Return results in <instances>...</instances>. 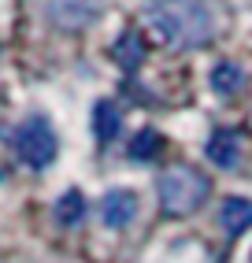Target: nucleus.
I'll return each mask as SVG.
<instances>
[{
    "label": "nucleus",
    "instance_id": "1",
    "mask_svg": "<svg viewBox=\"0 0 252 263\" xmlns=\"http://www.w3.org/2000/svg\"><path fill=\"white\" fill-rule=\"evenodd\" d=\"M145 23L159 41L174 48H196L211 41V11L201 0H152L145 8Z\"/></svg>",
    "mask_w": 252,
    "mask_h": 263
},
{
    "label": "nucleus",
    "instance_id": "7",
    "mask_svg": "<svg viewBox=\"0 0 252 263\" xmlns=\"http://www.w3.org/2000/svg\"><path fill=\"white\" fill-rule=\"evenodd\" d=\"M208 156H211V163H219V167H233V163H238V137H233L230 130L211 134Z\"/></svg>",
    "mask_w": 252,
    "mask_h": 263
},
{
    "label": "nucleus",
    "instance_id": "4",
    "mask_svg": "<svg viewBox=\"0 0 252 263\" xmlns=\"http://www.w3.org/2000/svg\"><path fill=\"white\" fill-rule=\"evenodd\" d=\"M134 215H137V197L130 189H112L104 197V204H100V219L107 222V226H130L134 222Z\"/></svg>",
    "mask_w": 252,
    "mask_h": 263
},
{
    "label": "nucleus",
    "instance_id": "9",
    "mask_svg": "<svg viewBox=\"0 0 252 263\" xmlns=\"http://www.w3.org/2000/svg\"><path fill=\"white\" fill-rule=\"evenodd\" d=\"M93 130H97V137L100 141H112V137L119 134V111L112 108V104H97V119H93Z\"/></svg>",
    "mask_w": 252,
    "mask_h": 263
},
{
    "label": "nucleus",
    "instance_id": "11",
    "mask_svg": "<svg viewBox=\"0 0 252 263\" xmlns=\"http://www.w3.org/2000/svg\"><path fill=\"white\" fill-rule=\"evenodd\" d=\"M82 212H85V204H82V197H78V193H67V197L56 204V219H60L63 226L78 222V219H82Z\"/></svg>",
    "mask_w": 252,
    "mask_h": 263
},
{
    "label": "nucleus",
    "instance_id": "8",
    "mask_svg": "<svg viewBox=\"0 0 252 263\" xmlns=\"http://www.w3.org/2000/svg\"><path fill=\"white\" fill-rule=\"evenodd\" d=\"M141 56H145V45H141V37L130 30V33H122V41L115 45V60L130 71V67H137L141 63Z\"/></svg>",
    "mask_w": 252,
    "mask_h": 263
},
{
    "label": "nucleus",
    "instance_id": "6",
    "mask_svg": "<svg viewBox=\"0 0 252 263\" xmlns=\"http://www.w3.org/2000/svg\"><path fill=\"white\" fill-rule=\"evenodd\" d=\"M211 85H215V93L233 97V93H241V85H245V71H241L238 63H215Z\"/></svg>",
    "mask_w": 252,
    "mask_h": 263
},
{
    "label": "nucleus",
    "instance_id": "10",
    "mask_svg": "<svg viewBox=\"0 0 252 263\" xmlns=\"http://www.w3.org/2000/svg\"><path fill=\"white\" fill-rule=\"evenodd\" d=\"M159 148H164V137L156 130H141L134 137V145H130V156L134 160H152V156H159Z\"/></svg>",
    "mask_w": 252,
    "mask_h": 263
},
{
    "label": "nucleus",
    "instance_id": "5",
    "mask_svg": "<svg viewBox=\"0 0 252 263\" xmlns=\"http://www.w3.org/2000/svg\"><path fill=\"white\" fill-rule=\"evenodd\" d=\"M219 226H223L226 234L248 230V226H252V200H245V197L223 200V208H219Z\"/></svg>",
    "mask_w": 252,
    "mask_h": 263
},
{
    "label": "nucleus",
    "instance_id": "2",
    "mask_svg": "<svg viewBox=\"0 0 252 263\" xmlns=\"http://www.w3.org/2000/svg\"><path fill=\"white\" fill-rule=\"evenodd\" d=\"M208 178L193 167H171L159 174V204L167 215H193L208 200Z\"/></svg>",
    "mask_w": 252,
    "mask_h": 263
},
{
    "label": "nucleus",
    "instance_id": "3",
    "mask_svg": "<svg viewBox=\"0 0 252 263\" xmlns=\"http://www.w3.org/2000/svg\"><path fill=\"white\" fill-rule=\"evenodd\" d=\"M15 148H19V156L30 167H48L56 160V134H52L45 119H30L15 134Z\"/></svg>",
    "mask_w": 252,
    "mask_h": 263
}]
</instances>
